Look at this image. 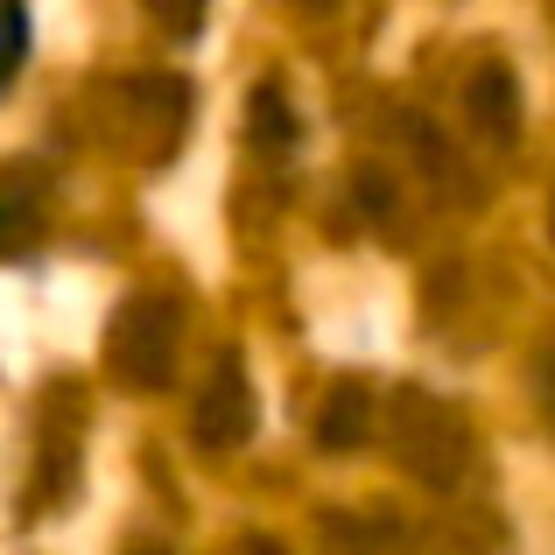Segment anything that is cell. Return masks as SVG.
<instances>
[{
	"instance_id": "5bb4252c",
	"label": "cell",
	"mask_w": 555,
	"mask_h": 555,
	"mask_svg": "<svg viewBox=\"0 0 555 555\" xmlns=\"http://www.w3.org/2000/svg\"><path fill=\"white\" fill-rule=\"evenodd\" d=\"M548 240H555V197H548Z\"/></svg>"
},
{
	"instance_id": "5b68a950",
	"label": "cell",
	"mask_w": 555,
	"mask_h": 555,
	"mask_svg": "<svg viewBox=\"0 0 555 555\" xmlns=\"http://www.w3.org/2000/svg\"><path fill=\"white\" fill-rule=\"evenodd\" d=\"M366 436H373V387L366 379H338L324 393V408H317V450L352 457V450H366Z\"/></svg>"
},
{
	"instance_id": "277c9868",
	"label": "cell",
	"mask_w": 555,
	"mask_h": 555,
	"mask_svg": "<svg viewBox=\"0 0 555 555\" xmlns=\"http://www.w3.org/2000/svg\"><path fill=\"white\" fill-rule=\"evenodd\" d=\"M197 443L204 450H240L246 436H254V379H246L240 359H218L211 387L197 393Z\"/></svg>"
},
{
	"instance_id": "7c38bea8",
	"label": "cell",
	"mask_w": 555,
	"mask_h": 555,
	"mask_svg": "<svg viewBox=\"0 0 555 555\" xmlns=\"http://www.w3.org/2000/svg\"><path fill=\"white\" fill-rule=\"evenodd\" d=\"M240 555H282V542H268V534H246V548Z\"/></svg>"
},
{
	"instance_id": "8fae6325",
	"label": "cell",
	"mask_w": 555,
	"mask_h": 555,
	"mask_svg": "<svg viewBox=\"0 0 555 555\" xmlns=\"http://www.w3.org/2000/svg\"><path fill=\"white\" fill-rule=\"evenodd\" d=\"M359 204H366V218L387 225V218H393V183L379 177V169H359Z\"/></svg>"
},
{
	"instance_id": "52a82bcc",
	"label": "cell",
	"mask_w": 555,
	"mask_h": 555,
	"mask_svg": "<svg viewBox=\"0 0 555 555\" xmlns=\"http://www.w3.org/2000/svg\"><path fill=\"white\" fill-rule=\"evenodd\" d=\"M36 232H42V190H36V169L14 163L8 183H0V254L22 260L36 246Z\"/></svg>"
},
{
	"instance_id": "6da1fadb",
	"label": "cell",
	"mask_w": 555,
	"mask_h": 555,
	"mask_svg": "<svg viewBox=\"0 0 555 555\" xmlns=\"http://www.w3.org/2000/svg\"><path fill=\"white\" fill-rule=\"evenodd\" d=\"M387 429H393V464L408 478H422L429 492H450L472 464V436H464V415L450 401H436L429 387L401 379L387 401Z\"/></svg>"
},
{
	"instance_id": "ba28073f",
	"label": "cell",
	"mask_w": 555,
	"mask_h": 555,
	"mask_svg": "<svg viewBox=\"0 0 555 555\" xmlns=\"http://www.w3.org/2000/svg\"><path fill=\"white\" fill-rule=\"evenodd\" d=\"M246 141L254 149H288L296 141V106H288L282 85H254V99H246Z\"/></svg>"
},
{
	"instance_id": "9a60e30c",
	"label": "cell",
	"mask_w": 555,
	"mask_h": 555,
	"mask_svg": "<svg viewBox=\"0 0 555 555\" xmlns=\"http://www.w3.org/2000/svg\"><path fill=\"white\" fill-rule=\"evenodd\" d=\"M302 8H331V0H302Z\"/></svg>"
},
{
	"instance_id": "3957f363",
	"label": "cell",
	"mask_w": 555,
	"mask_h": 555,
	"mask_svg": "<svg viewBox=\"0 0 555 555\" xmlns=\"http://www.w3.org/2000/svg\"><path fill=\"white\" fill-rule=\"evenodd\" d=\"M120 106H127V127H134V149L149 155V163H163V155L177 149L183 120H190V85L183 78H127Z\"/></svg>"
},
{
	"instance_id": "4fadbf2b",
	"label": "cell",
	"mask_w": 555,
	"mask_h": 555,
	"mask_svg": "<svg viewBox=\"0 0 555 555\" xmlns=\"http://www.w3.org/2000/svg\"><path fill=\"white\" fill-rule=\"evenodd\" d=\"M542 379H548V408H555V345H548V359H542Z\"/></svg>"
},
{
	"instance_id": "9c48e42d",
	"label": "cell",
	"mask_w": 555,
	"mask_h": 555,
	"mask_svg": "<svg viewBox=\"0 0 555 555\" xmlns=\"http://www.w3.org/2000/svg\"><path fill=\"white\" fill-rule=\"evenodd\" d=\"M141 8H149L155 22L169 28V36H197V28H204V8H211V0H141Z\"/></svg>"
},
{
	"instance_id": "8992f818",
	"label": "cell",
	"mask_w": 555,
	"mask_h": 555,
	"mask_svg": "<svg viewBox=\"0 0 555 555\" xmlns=\"http://www.w3.org/2000/svg\"><path fill=\"white\" fill-rule=\"evenodd\" d=\"M464 113L486 141H514L520 134V78L506 64H478L464 85Z\"/></svg>"
},
{
	"instance_id": "7a4b0ae2",
	"label": "cell",
	"mask_w": 555,
	"mask_h": 555,
	"mask_svg": "<svg viewBox=\"0 0 555 555\" xmlns=\"http://www.w3.org/2000/svg\"><path fill=\"white\" fill-rule=\"evenodd\" d=\"M177 302L169 296H127L106 324V373L120 379L127 393H155L169 387V366H177Z\"/></svg>"
},
{
	"instance_id": "30bf717a",
	"label": "cell",
	"mask_w": 555,
	"mask_h": 555,
	"mask_svg": "<svg viewBox=\"0 0 555 555\" xmlns=\"http://www.w3.org/2000/svg\"><path fill=\"white\" fill-rule=\"evenodd\" d=\"M22 64H28V0H8V70L0 78H22Z\"/></svg>"
}]
</instances>
